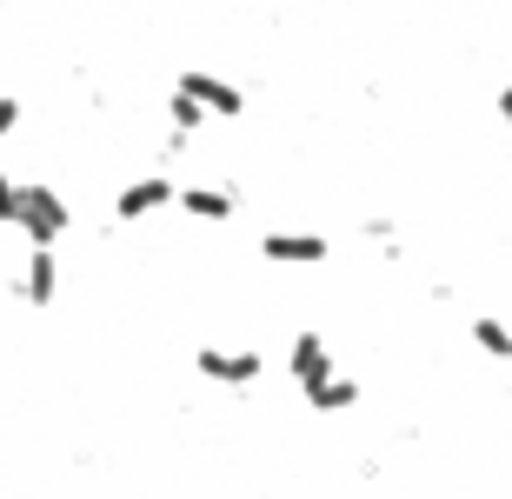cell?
<instances>
[{
	"label": "cell",
	"mask_w": 512,
	"mask_h": 499,
	"mask_svg": "<svg viewBox=\"0 0 512 499\" xmlns=\"http://www.w3.org/2000/svg\"><path fill=\"white\" fill-rule=\"evenodd\" d=\"M180 87H187V94H200L213 107V114H240V107H247V94H240V87H233V80H220V74H180Z\"/></svg>",
	"instance_id": "obj_7"
},
{
	"label": "cell",
	"mask_w": 512,
	"mask_h": 499,
	"mask_svg": "<svg viewBox=\"0 0 512 499\" xmlns=\"http://www.w3.org/2000/svg\"><path fill=\"white\" fill-rule=\"evenodd\" d=\"M306 400H313V413H346V406L360 400V386H353V380H340V373H326V380H313V386H306Z\"/></svg>",
	"instance_id": "obj_9"
},
{
	"label": "cell",
	"mask_w": 512,
	"mask_h": 499,
	"mask_svg": "<svg viewBox=\"0 0 512 499\" xmlns=\"http://www.w3.org/2000/svg\"><path fill=\"white\" fill-rule=\"evenodd\" d=\"M0 227H20V187H14V173H0Z\"/></svg>",
	"instance_id": "obj_12"
},
{
	"label": "cell",
	"mask_w": 512,
	"mask_h": 499,
	"mask_svg": "<svg viewBox=\"0 0 512 499\" xmlns=\"http://www.w3.org/2000/svg\"><path fill=\"white\" fill-rule=\"evenodd\" d=\"M473 346H479V353H499V360H512V333L499 327V320H473Z\"/></svg>",
	"instance_id": "obj_11"
},
{
	"label": "cell",
	"mask_w": 512,
	"mask_h": 499,
	"mask_svg": "<svg viewBox=\"0 0 512 499\" xmlns=\"http://www.w3.org/2000/svg\"><path fill=\"white\" fill-rule=\"evenodd\" d=\"M14 293L27 300V307H54V300H60V260H54V247L27 253V273L14 280Z\"/></svg>",
	"instance_id": "obj_2"
},
{
	"label": "cell",
	"mask_w": 512,
	"mask_h": 499,
	"mask_svg": "<svg viewBox=\"0 0 512 499\" xmlns=\"http://www.w3.org/2000/svg\"><path fill=\"white\" fill-rule=\"evenodd\" d=\"M207 114H213V107H207L200 94H187V87H173V100H167V120L180 127V134H193V127H200Z\"/></svg>",
	"instance_id": "obj_10"
},
{
	"label": "cell",
	"mask_w": 512,
	"mask_h": 499,
	"mask_svg": "<svg viewBox=\"0 0 512 499\" xmlns=\"http://www.w3.org/2000/svg\"><path fill=\"white\" fill-rule=\"evenodd\" d=\"M506 127H512V114H506Z\"/></svg>",
	"instance_id": "obj_14"
},
{
	"label": "cell",
	"mask_w": 512,
	"mask_h": 499,
	"mask_svg": "<svg viewBox=\"0 0 512 499\" xmlns=\"http://www.w3.org/2000/svg\"><path fill=\"white\" fill-rule=\"evenodd\" d=\"M193 366H200L207 380H220V386H253L266 360H260V353H220V346H200V353H193Z\"/></svg>",
	"instance_id": "obj_3"
},
{
	"label": "cell",
	"mask_w": 512,
	"mask_h": 499,
	"mask_svg": "<svg viewBox=\"0 0 512 499\" xmlns=\"http://www.w3.org/2000/svg\"><path fill=\"white\" fill-rule=\"evenodd\" d=\"M260 253L273 260V267H320V260H326L333 247H326L320 233H266Z\"/></svg>",
	"instance_id": "obj_4"
},
{
	"label": "cell",
	"mask_w": 512,
	"mask_h": 499,
	"mask_svg": "<svg viewBox=\"0 0 512 499\" xmlns=\"http://www.w3.org/2000/svg\"><path fill=\"white\" fill-rule=\"evenodd\" d=\"M286 373H293V380H300V386L326 380V373H333V346H326L320 333H300V340L286 346Z\"/></svg>",
	"instance_id": "obj_6"
},
{
	"label": "cell",
	"mask_w": 512,
	"mask_h": 499,
	"mask_svg": "<svg viewBox=\"0 0 512 499\" xmlns=\"http://www.w3.org/2000/svg\"><path fill=\"white\" fill-rule=\"evenodd\" d=\"M20 233L34 247H60L74 233V213H67V200L54 187H20Z\"/></svg>",
	"instance_id": "obj_1"
},
{
	"label": "cell",
	"mask_w": 512,
	"mask_h": 499,
	"mask_svg": "<svg viewBox=\"0 0 512 499\" xmlns=\"http://www.w3.org/2000/svg\"><path fill=\"white\" fill-rule=\"evenodd\" d=\"M180 207L200 213V220H233L240 193H220V187H180Z\"/></svg>",
	"instance_id": "obj_8"
},
{
	"label": "cell",
	"mask_w": 512,
	"mask_h": 499,
	"mask_svg": "<svg viewBox=\"0 0 512 499\" xmlns=\"http://www.w3.org/2000/svg\"><path fill=\"white\" fill-rule=\"evenodd\" d=\"M173 200H180V187H173L167 173H153V180H133V187H120L114 213H120V220H140V213H160V207H173Z\"/></svg>",
	"instance_id": "obj_5"
},
{
	"label": "cell",
	"mask_w": 512,
	"mask_h": 499,
	"mask_svg": "<svg viewBox=\"0 0 512 499\" xmlns=\"http://www.w3.org/2000/svg\"><path fill=\"white\" fill-rule=\"evenodd\" d=\"M14 127H20V100H14V94H0V140L14 134Z\"/></svg>",
	"instance_id": "obj_13"
}]
</instances>
